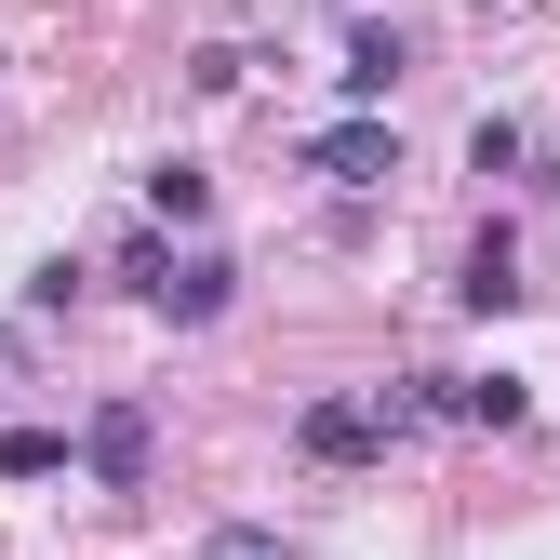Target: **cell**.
Returning <instances> with one entry per match:
<instances>
[{
	"label": "cell",
	"mask_w": 560,
	"mask_h": 560,
	"mask_svg": "<svg viewBox=\"0 0 560 560\" xmlns=\"http://www.w3.org/2000/svg\"><path fill=\"white\" fill-rule=\"evenodd\" d=\"M400 428H413V413H400L387 387H374V400H307V413H294V454H307V467H374Z\"/></svg>",
	"instance_id": "1"
},
{
	"label": "cell",
	"mask_w": 560,
	"mask_h": 560,
	"mask_svg": "<svg viewBox=\"0 0 560 560\" xmlns=\"http://www.w3.org/2000/svg\"><path fill=\"white\" fill-rule=\"evenodd\" d=\"M148 454H161V428H148V400H107L94 428H81V467L107 480V494H148Z\"/></svg>",
	"instance_id": "2"
},
{
	"label": "cell",
	"mask_w": 560,
	"mask_h": 560,
	"mask_svg": "<svg viewBox=\"0 0 560 560\" xmlns=\"http://www.w3.org/2000/svg\"><path fill=\"white\" fill-rule=\"evenodd\" d=\"M307 174H334V187H387V174H400V133H387V120H334V133H307Z\"/></svg>",
	"instance_id": "3"
},
{
	"label": "cell",
	"mask_w": 560,
	"mask_h": 560,
	"mask_svg": "<svg viewBox=\"0 0 560 560\" xmlns=\"http://www.w3.org/2000/svg\"><path fill=\"white\" fill-rule=\"evenodd\" d=\"M228 294H241V267H228V254H174V267H161V294H148V307H161V320H214Z\"/></svg>",
	"instance_id": "4"
},
{
	"label": "cell",
	"mask_w": 560,
	"mask_h": 560,
	"mask_svg": "<svg viewBox=\"0 0 560 560\" xmlns=\"http://www.w3.org/2000/svg\"><path fill=\"white\" fill-rule=\"evenodd\" d=\"M441 413H454V428H521L534 387L521 374H441Z\"/></svg>",
	"instance_id": "5"
},
{
	"label": "cell",
	"mask_w": 560,
	"mask_h": 560,
	"mask_svg": "<svg viewBox=\"0 0 560 560\" xmlns=\"http://www.w3.org/2000/svg\"><path fill=\"white\" fill-rule=\"evenodd\" d=\"M387 81H400V40H387V27H361V40H347V67H334L347 120H374V107H387Z\"/></svg>",
	"instance_id": "6"
},
{
	"label": "cell",
	"mask_w": 560,
	"mask_h": 560,
	"mask_svg": "<svg viewBox=\"0 0 560 560\" xmlns=\"http://www.w3.org/2000/svg\"><path fill=\"white\" fill-rule=\"evenodd\" d=\"M454 294H467L480 320H508V307H521V254H508V228H494V241L467 254V280H454Z\"/></svg>",
	"instance_id": "7"
},
{
	"label": "cell",
	"mask_w": 560,
	"mask_h": 560,
	"mask_svg": "<svg viewBox=\"0 0 560 560\" xmlns=\"http://www.w3.org/2000/svg\"><path fill=\"white\" fill-rule=\"evenodd\" d=\"M148 214L161 228H200V214H214V174H200V161H161L148 174Z\"/></svg>",
	"instance_id": "8"
},
{
	"label": "cell",
	"mask_w": 560,
	"mask_h": 560,
	"mask_svg": "<svg viewBox=\"0 0 560 560\" xmlns=\"http://www.w3.org/2000/svg\"><path fill=\"white\" fill-rule=\"evenodd\" d=\"M67 467V428H0V480H54Z\"/></svg>",
	"instance_id": "9"
},
{
	"label": "cell",
	"mask_w": 560,
	"mask_h": 560,
	"mask_svg": "<svg viewBox=\"0 0 560 560\" xmlns=\"http://www.w3.org/2000/svg\"><path fill=\"white\" fill-rule=\"evenodd\" d=\"M200 560H294V534H254V521H228V534L200 547Z\"/></svg>",
	"instance_id": "10"
},
{
	"label": "cell",
	"mask_w": 560,
	"mask_h": 560,
	"mask_svg": "<svg viewBox=\"0 0 560 560\" xmlns=\"http://www.w3.org/2000/svg\"><path fill=\"white\" fill-rule=\"evenodd\" d=\"M347 14H361V0H347Z\"/></svg>",
	"instance_id": "11"
}]
</instances>
